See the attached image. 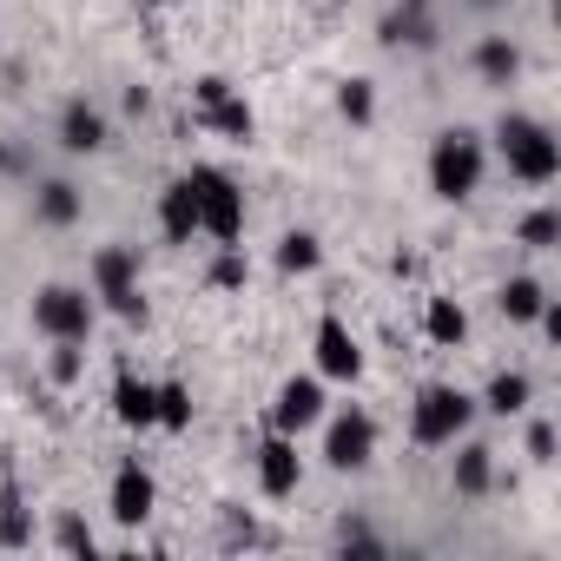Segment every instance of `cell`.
Returning <instances> with one entry per match:
<instances>
[{
    "label": "cell",
    "mask_w": 561,
    "mask_h": 561,
    "mask_svg": "<svg viewBox=\"0 0 561 561\" xmlns=\"http://www.w3.org/2000/svg\"><path fill=\"white\" fill-rule=\"evenodd\" d=\"M495 152H502L508 179H522V185H554L561 179V139L535 113H502L495 119Z\"/></svg>",
    "instance_id": "6da1fadb"
},
{
    "label": "cell",
    "mask_w": 561,
    "mask_h": 561,
    "mask_svg": "<svg viewBox=\"0 0 561 561\" xmlns=\"http://www.w3.org/2000/svg\"><path fill=\"white\" fill-rule=\"evenodd\" d=\"M482 165H489L482 133L443 126V133L430 139V192H436L443 205H469V198L482 192Z\"/></svg>",
    "instance_id": "7a4b0ae2"
},
{
    "label": "cell",
    "mask_w": 561,
    "mask_h": 561,
    "mask_svg": "<svg viewBox=\"0 0 561 561\" xmlns=\"http://www.w3.org/2000/svg\"><path fill=\"white\" fill-rule=\"evenodd\" d=\"M476 423V397L462 383H423L410 403V443L416 449H449L456 436H469Z\"/></svg>",
    "instance_id": "3957f363"
},
{
    "label": "cell",
    "mask_w": 561,
    "mask_h": 561,
    "mask_svg": "<svg viewBox=\"0 0 561 561\" xmlns=\"http://www.w3.org/2000/svg\"><path fill=\"white\" fill-rule=\"evenodd\" d=\"M185 185H192V205H198V238L238 244L244 238V192H238V179L218 172V165H192Z\"/></svg>",
    "instance_id": "277c9868"
},
{
    "label": "cell",
    "mask_w": 561,
    "mask_h": 561,
    "mask_svg": "<svg viewBox=\"0 0 561 561\" xmlns=\"http://www.w3.org/2000/svg\"><path fill=\"white\" fill-rule=\"evenodd\" d=\"M93 298L119 324H146V291H139V251L133 244H100L93 251Z\"/></svg>",
    "instance_id": "5b68a950"
},
{
    "label": "cell",
    "mask_w": 561,
    "mask_h": 561,
    "mask_svg": "<svg viewBox=\"0 0 561 561\" xmlns=\"http://www.w3.org/2000/svg\"><path fill=\"white\" fill-rule=\"evenodd\" d=\"M100 324V298L87 285H41L34 291V331L47 344H87Z\"/></svg>",
    "instance_id": "8992f818"
},
{
    "label": "cell",
    "mask_w": 561,
    "mask_h": 561,
    "mask_svg": "<svg viewBox=\"0 0 561 561\" xmlns=\"http://www.w3.org/2000/svg\"><path fill=\"white\" fill-rule=\"evenodd\" d=\"M370 456H377V416L370 410H324V469H337V476H357V469H370Z\"/></svg>",
    "instance_id": "52a82bcc"
},
{
    "label": "cell",
    "mask_w": 561,
    "mask_h": 561,
    "mask_svg": "<svg viewBox=\"0 0 561 561\" xmlns=\"http://www.w3.org/2000/svg\"><path fill=\"white\" fill-rule=\"evenodd\" d=\"M324 410H331V397H324V377L311 370V377H285V383H277L264 423H271V430H285V436H305V430L324 423Z\"/></svg>",
    "instance_id": "ba28073f"
},
{
    "label": "cell",
    "mask_w": 561,
    "mask_h": 561,
    "mask_svg": "<svg viewBox=\"0 0 561 561\" xmlns=\"http://www.w3.org/2000/svg\"><path fill=\"white\" fill-rule=\"evenodd\" d=\"M152 508H159V482H152V469H146L139 456H126V462L113 469V482H106V515H113L119 528H146Z\"/></svg>",
    "instance_id": "9c48e42d"
},
{
    "label": "cell",
    "mask_w": 561,
    "mask_h": 561,
    "mask_svg": "<svg viewBox=\"0 0 561 561\" xmlns=\"http://www.w3.org/2000/svg\"><path fill=\"white\" fill-rule=\"evenodd\" d=\"M311 357H318V377H324V383H357V377H364V344H357V331H351L337 311L318 318Z\"/></svg>",
    "instance_id": "30bf717a"
},
{
    "label": "cell",
    "mask_w": 561,
    "mask_h": 561,
    "mask_svg": "<svg viewBox=\"0 0 561 561\" xmlns=\"http://www.w3.org/2000/svg\"><path fill=\"white\" fill-rule=\"evenodd\" d=\"M257 489L271 495V502H285V495H298V482H305V456H298V436H285V430H264V443H257Z\"/></svg>",
    "instance_id": "8fae6325"
},
{
    "label": "cell",
    "mask_w": 561,
    "mask_h": 561,
    "mask_svg": "<svg viewBox=\"0 0 561 561\" xmlns=\"http://www.w3.org/2000/svg\"><path fill=\"white\" fill-rule=\"evenodd\" d=\"M198 119H205V133L231 139V146H251V133H257V113H251V100L238 87H225L211 106H198Z\"/></svg>",
    "instance_id": "7c38bea8"
},
{
    "label": "cell",
    "mask_w": 561,
    "mask_h": 561,
    "mask_svg": "<svg viewBox=\"0 0 561 561\" xmlns=\"http://www.w3.org/2000/svg\"><path fill=\"white\" fill-rule=\"evenodd\" d=\"M113 416H119L126 430H159V383L119 370V377H113Z\"/></svg>",
    "instance_id": "4fadbf2b"
},
{
    "label": "cell",
    "mask_w": 561,
    "mask_h": 561,
    "mask_svg": "<svg viewBox=\"0 0 561 561\" xmlns=\"http://www.w3.org/2000/svg\"><path fill=\"white\" fill-rule=\"evenodd\" d=\"M449 449H456V469H449L456 495H469V502L489 495V489H495V449H489V443H462V436H456Z\"/></svg>",
    "instance_id": "5bb4252c"
},
{
    "label": "cell",
    "mask_w": 561,
    "mask_h": 561,
    "mask_svg": "<svg viewBox=\"0 0 561 561\" xmlns=\"http://www.w3.org/2000/svg\"><path fill=\"white\" fill-rule=\"evenodd\" d=\"M60 146L67 152H100L106 146V113L93 100H67L60 106Z\"/></svg>",
    "instance_id": "9a60e30c"
},
{
    "label": "cell",
    "mask_w": 561,
    "mask_h": 561,
    "mask_svg": "<svg viewBox=\"0 0 561 561\" xmlns=\"http://www.w3.org/2000/svg\"><path fill=\"white\" fill-rule=\"evenodd\" d=\"M159 231H165V244H192L198 238V205H192V185L185 179H172L159 192Z\"/></svg>",
    "instance_id": "2e32d148"
},
{
    "label": "cell",
    "mask_w": 561,
    "mask_h": 561,
    "mask_svg": "<svg viewBox=\"0 0 561 561\" xmlns=\"http://www.w3.org/2000/svg\"><path fill=\"white\" fill-rule=\"evenodd\" d=\"M528 403H535L528 370H495V377H489V390L476 397V410H489V416H522Z\"/></svg>",
    "instance_id": "e0dca14e"
},
{
    "label": "cell",
    "mask_w": 561,
    "mask_h": 561,
    "mask_svg": "<svg viewBox=\"0 0 561 561\" xmlns=\"http://www.w3.org/2000/svg\"><path fill=\"white\" fill-rule=\"evenodd\" d=\"M495 305H502V318H508V324H535V318H541V305H548V285L522 271V277H508V285L495 291Z\"/></svg>",
    "instance_id": "ac0fdd59"
},
{
    "label": "cell",
    "mask_w": 561,
    "mask_h": 561,
    "mask_svg": "<svg viewBox=\"0 0 561 561\" xmlns=\"http://www.w3.org/2000/svg\"><path fill=\"white\" fill-rule=\"evenodd\" d=\"M476 73H482L489 87H515V73H522V47H515L508 34H489V41L476 47Z\"/></svg>",
    "instance_id": "d6986e66"
},
{
    "label": "cell",
    "mask_w": 561,
    "mask_h": 561,
    "mask_svg": "<svg viewBox=\"0 0 561 561\" xmlns=\"http://www.w3.org/2000/svg\"><path fill=\"white\" fill-rule=\"evenodd\" d=\"M34 211H41V225H54V231H67V225H80V211H87V198L67 185V179H47L41 192H34Z\"/></svg>",
    "instance_id": "ffe728a7"
},
{
    "label": "cell",
    "mask_w": 561,
    "mask_h": 561,
    "mask_svg": "<svg viewBox=\"0 0 561 561\" xmlns=\"http://www.w3.org/2000/svg\"><path fill=\"white\" fill-rule=\"evenodd\" d=\"M27 541H34V515L21 502V482L8 476L0 482V548H27Z\"/></svg>",
    "instance_id": "44dd1931"
},
{
    "label": "cell",
    "mask_w": 561,
    "mask_h": 561,
    "mask_svg": "<svg viewBox=\"0 0 561 561\" xmlns=\"http://www.w3.org/2000/svg\"><path fill=\"white\" fill-rule=\"evenodd\" d=\"M423 331H430V344L456 351V344L469 337V311H462L456 298H430V311H423Z\"/></svg>",
    "instance_id": "7402d4cb"
},
{
    "label": "cell",
    "mask_w": 561,
    "mask_h": 561,
    "mask_svg": "<svg viewBox=\"0 0 561 561\" xmlns=\"http://www.w3.org/2000/svg\"><path fill=\"white\" fill-rule=\"evenodd\" d=\"M318 264H324L318 231H285V238H277V271H285V277H311Z\"/></svg>",
    "instance_id": "603a6c76"
},
{
    "label": "cell",
    "mask_w": 561,
    "mask_h": 561,
    "mask_svg": "<svg viewBox=\"0 0 561 561\" xmlns=\"http://www.w3.org/2000/svg\"><path fill=\"white\" fill-rule=\"evenodd\" d=\"M383 41H390V47H403V41H410V47H430V41H436V27H430V14H423V0H410L403 14L383 21Z\"/></svg>",
    "instance_id": "cb8c5ba5"
},
{
    "label": "cell",
    "mask_w": 561,
    "mask_h": 561,
    "mask_svg": "<svg viewBox=\"0 0 561 561\" xmlns=\"http://www.w3.org/2000/svg\"><path fill=\"white\" fill-rule=\"evenodd\" d=\"M515 244H528V251H554V244H561V211H554V205H535V211L515 225Z\"/></svg>",
    "instance_id": "d4e9b609"
},
{
    "label": "cell",
    "mask_w": 561,
    "mask_h": 561,
    "mask_svg": "<svg viewBox=\"0 0 561 561\" xmlns=\"http://www.w3.org/2000/svg\"><path fill=\"white\" fill-rule=\"evenodd\" d=\"M337 113H344L351 126H370V119H377V87H370L364 73L344 80V87H337Z\"/></svg>",
    "instance_id": "484cf974"
},
{
    "label": "cell",
    "mask_w": 561,
    "mask_h": 561,
    "mask_svg": "<svg viewBox=\"0 0 561 561\" xmlns=\"http://www.w3.org/2000/svg\"><path fill=\"white\" fill-rule=\"evenodd\" d=\"M159 430L165 436H185L192 430V390L185 383H159Z\"/></svg>",
    "instance_id": "4316f807"
},
{
    "label": "cell",
    "mask_w": 561,
    "mask_h": 561,
    "mask_svg": "<svg viewBox=\"0 0 561 561\" xmlns=\"http://www.w3.org/2000/svg\"><path fill=\"white\" fill-rule=\"evenodd\" d=\"M251 277V264H244V244H218V257H211V285L218 291H238Z\"/></svg>",
    "instance_id": "83f0119b"
},
{
    "label": "cell",
    "mask_w": 561,
    "mask_h": 561,
    "mask_svg": "<svg viewBox=\"0 0 561 561\" xmlns=\"http://www.w3.org/2000/svg\"><path fill=\"white\" fill-rule=\"evenodd\" d=\"M80 370H87V344H54L47 377H54V383H80Z\"/></svg>",
    "instance_id": "f1b7e54d"
},
{
    "label": "cell",
    "mask_w": 561,
    "mask_h": 561,
    "mask_svg": "<svg viewBox=\"0 0 561 561\" xmlns=\"http://www.w3.org/2000/svg\"><path fill=\"white\" fill-rule=\"evenodd\" d=\"M337 541H344V554H357V561H377V554H383V541H377L364 522H344V528H337Z\"/></svg>",
    "instance_id": "f546056e"
},
{
    "label": "cell",
    "mask_w": 561,
    "mask_h": 561,
    "mask_svg": "<svg viewBox=\"0 0 561 561\" xmlns=\"http://www.w3.org/2000/svg\"><path fill=\"white\" fill-rule=\"evenodd\" d=\"M60 548H67V554H93L100 541H93V528H87L80 515H60Z\"/></svg>",
    "instance_id": "4dcf8cb0"
},
{
    "label": "cell",
    "mask_w": 561,
    "mask_h": 561,
    "mask_svg": "<svg viewBox=\"0 0 561 561\" xmlns=\"http://www.w3.org/2000/svg\"><path fill=\"white\" fill-rule=\"evenodd\" d=\"M528 462H541V469L554 462V423H541V416L528 423Z\"/></svg>",
    "instance_id": "1f68e13d"
},
{
    "label": "cell",
    "mask_w": 561,
    "mask_h": 561,
    "mask_svg": "<svg viewBox=\"0 0 561 561\" xmlns=\"http://www.w3.org/2000/svg\"><path fill=\"white\" fill-rule=\"evenodd\" d=\"M0 172H8V139H0Z\"/></svg>",
    "instance_id": "d6a6232c"
},
{
    "label": "cell",
    "mask_w": 561,
    "mask_h": 561,
    "mask_svg": "<svg viewBox=\"0 0 561 561\" xmlns=\"http://www.w3.org/2000/svg\"><path fill=\"white\" fill-rule=\"evenodd\" d=\"M476 8H502V0H476Z\"/></svg>",
    "instance_id": "836d02e7"
},
{
    "label": "cell",
    "mask_w": 561,
    "mask_h": 561,
    "mask_svg": "<svg viewBox=\"0 0 561 561\" xmlns=\"http://www.w3.org/2000/svg\"><path fill=\"white\" fill-rule=\"evenodd\" d=\"M139 8H165V0H139Z\"/></svg>",
    "instance_id": "e575fe53"
}]
</instances>
